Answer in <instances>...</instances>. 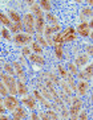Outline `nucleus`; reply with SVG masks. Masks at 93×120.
Instances as JSON below:
<instances>
[{
  "instance_id": "f257e3e1",
  "label": "nucleus",
  "mask_w": 93,
  "mask_h": 120,
  "mask_svg": "<svg viewBox=\"0 0 93 120\" xmlns=\"http://www.w3.org/2000/svg\"><path fill=\"white\" fill-rule=\"evenodd\" d=\"M0 78H1V81H3V85L5 86V88H7V91L9 92L12 96L16 95V94H17L16 79H15L13 77H11V75H8V74H1Z\"/></svg>"
},
{
  "instance_id": "f03ea898",
  "label": "nucleus",
  "mask_w": 93,
  "mask_h": 120,
  "mask_svg": "<svg viewBox=\"0 0 93 120\" xmlns=\"http://www.w3.org/2000/svg\"><path fill=\"white\" fill-rule=\"evenodd\" d=\"M27 30H28V34L31 36L33 32H35V21H33V16L31 13H27L24 16V26Z\"/></svg>"
},
{
  "instance_id": "7ed1b4c3",
  "label": "nucleus",
  "mask_w": 93,
  "mask_h": 120,
  "mask_svg": "<svg viewBox=\"0 0 93 120\" xmlns=\"http://www.w3.org/2000/svg\"><path fill=\"white\" fill-rule=\"evenodd\" d=\"M81 99L79 98H73V100H72V106H71V117H76L77 119V115L80 113V111H81Z\"/></svg>"
},
{
  "instance_id": "20e7f679",
  "label": "nucleus",
  "mask_w": 93,
  "mask_h": 120,
  "mask_svg": "<svg viewBox=\"0 0 93 120\" xmlns=\"http://www.w3.org/2000/svg\"><path fill=\"white\" fill-rule=\"evenodd\" d=\"M4 104H5V108L8 111H15V109L19 107V100L15 96H7V98L4 99Z\"/></svg>"
},
{
  "instance_id": "39448f33",
  "label": "nucleus",
  "mask_w": 93,
  "mask_h": 120,
  "mask_svg": "<svg viewBox=\"0 0 93 120\" xmlns=\"http://www.w3.org/2000/svg\"><path fill=\"white\" fill-rule=\"evenodd\" d=\"M31 40H32V37L29 34H24V33H19V34L15 36V42L19 44V45H25V44H28Z\"/></svg>"
},
{
  "instance_id": "423d86ee",
  "label": "nucleus",
  "mask_w": 93,
  "mask_h": 120,
  "mask_svg": "<svg viewBox=\"0 0 93 120\" xmlns=\"http://www.w3.org/2000/svg\"><path fill=\"white\" fill-rule=\"evenodd\" d=\"M77 32H79V34L82 36V37H89V34H90L89 25L86 24V22H81V24L77 26Z\"/></svg>"
},
{
  "instance_id": "0eeeda50",
  "label": "nucleus",
  "mask_w": 93,
  "mask_h": 120,
  "mask_svg": "<svg viewBox=\"0 0 93 120\" xmlns=\"http://www.w3.org/2000/svg\"><path fill=\"white\" fill-rule=\"evenodd\" d=\"M76 38V34H75V29L73 28H68L63 33V41L64 42H69V41H73Z\"/></svg>"
},
{
  "instance_id": "6e6552de",
  "label": "nucleus",
  "mask_w": 93,
  "mask_h": 120,
  "mask_svg": "<svg viewBox=\"0 0 93 120\" xmlns=\"http://www.w3.org/2000/svg\"><path fill=\"white\" fill-rule=\"evenodd\" d=\"M36 30L39 33H43L44 32V15H41V16H37L36 17Z\"/></svg>"
},
{
  "instance_id": "1a4fd4ad",
  "label": "nucleus",
  "mask_w": 93,
  "mask_h": 120,
  "mask_svg": "<svg viewBox=\"0 0 93 120\" xmlns=\"http://www.w3.org/2000/svg\"><path fill=\"white\" fill-rule=\"evenodd\" d=\"M88 61H89V57H88V54L79 56V57H77V60H76V62H75V66H76V67H81V66H84V65H85Z\"/></svg>"
},
{
  "instance_id": "9d476101",
  "label": "nucleus",
  "mask_w": 93,
  "mask_h": 120,
  "mask_svg": "<svg viewBox=\"0 0 93 120\" xmlns=\"http://www.w3.org/2000/svg\"><path fill=\"white\" fill-rule=\"evenodd\" d=\"M25 117V109L21 107H17V108L13 111V120H21Z\"/></svg>"
},
{
  "instance_id": "9b49d317",
  "label": "nucleus",
  "mask_w": 93,
  "mask_h": 120,
  "mask_svg": "<svg viewBox=\"0 0 93 120\" xmlns=\"http://www.w3.org/2000/svg\"><path fill=\"white\" fill-rule=\"evenodd\" d=\"M88 83H86L85 81H80L79 83H77V91H79V94H81V95H85L86 91H88Z\"/></svg>"
},
{
  "instance_id": "f8f14e48",
  "label": "nucleus",
  "mask_w": 93,
  "mask_h": 120,
  "mask_svg": "<svg viewBox=\"0 0 93 120\" xmlns=\"http://www.w3.org/2000/svg\"><path fill=\"white\" fill-rule=\"evenodd\" d=\"M57 30H60V25H52V26H46L45 29H44V33H45V36L46 37H49L51 34L53 32H57Z\"/></svg>"
},
{
  "instance_id": "ddd939ff",
  "label": "nucleus",
  "mask_w": 93,
  "mask_h": 120,
  "mask_svg": "<svg viewBox=\"0 0 93 120\" xmlns=\"http://www.w3.org/2000/svg\"><path fill=\"white\" fill-rule=\"evenodd\" d=\"M23 103H24L29 109H35V107H36V100L33 98H29V96L25 98V99H23Z\"/></svg>"
},
{
  "instance_id": "4468645a",
  "label": "nucleus",
  "mask_w": 93,
  "mask_h": 120,
  "mask_svg": "<svg viewBox=\"0 0 93 120\" xmlns=\"http://www.w3.org/2000/svg\"><path fill=\"white\" fill-rule=\"evenodd\" d=\"M16 86H17V92L20 94V95H25V94L28 92V88H27V86H25L23 82L19 81L17 83H16Z\"/></svg>"
},
{
  "instance_id": "2eb2a0df",
  "label": "nucleus",
  "mask_w": 93,
  "mask_h": 120,
  "mask_svg": "<svg viewBox=\"0 0 93 120\" xmlns=\"http://www.w3.org/2000/svg\"><path fill=\"white\" fill-rule=\"evenodd\" d=\"M29 60L32 61V62L39 64V65H44V64H45L44 60H43V57H40L39 54H31V56H29Z\"/></svg>"
},
{
  "instance_id": "dca6fc26",
  "label": "nucleus",
  "mask_w": 93,
  "mask_h": 120,
  "mask_svg": "<svg viewBox=\"0 0 93 120\" xmlns=\"http://www.w3.org/2000/svg\"><path fill=\"white\" fill-rule=\"evenodd\" d=\"M52 42H53V45L55 44H56V45L64 44V41H63V33H56V34L52 37Z\"/></svg>"
},
{
  "instance_id": "f3484780",
  "label": "nucleus",
  "mask_w": 93,
  "mask_h": 120,
  "mask_svg": "<svg viewBox=\"0 0 93 120\" xmlns=\"http://www.w3.org/2000/svg\"><path fill=\"white\" fill-rule=\"evenodd\" d=\"M53 48H55V52H56L57 58L59 60H63V58H64V53H63V48H61V45H56V44H55Z\"/></svg>"
},
{
  "instance_id": "a211bd4d",
  "label": "nucleus",
  "mask_w": 93,
  "mask_h": 120,
  "mask_svg": "<svg viewBox=\"0 0 93 120\" xmlns=\"http://www.w3.org/2000/svg\"><path fill=\"white\" fill-rule=\"evenodd\" d=\"M9 17L15 21V24H19V22L21 21V19H20L19 13H17V12H15V11H9Z\"/></svg>"
},
{
  "instance_id": "6ab92c4d",
  "label": "nucleus",
  "mask_w": 93,
  "mask_h": 120,
  "mask_svg": "<svg viewBox=\"0 0 93 120\" xmlns=\"http://www.w3.org/2000/svg\"><path fill=\"white\" fill-rule=\"evenodd\" d=\"M84 74H85V77L88 78V79H92V74H93V66L92 65H88V66L85 67V71H82Z\"/></svg>"
},
{
  "instance_id": "aec40b11",
  "label": "nucleus",
  "mask_w": 93,
  "mask_h": 120,
  "mask_svg": "<svg viewBox=\"0 0 93 120\" xmlns=\"http://www.w3.org/2000/svg\"><path fill=\"white\" fill-rule=\"evenodd\" d=\"M0 22L3 25H11V20H9L4 13H1V12H0Z\"/></svg>"
},
{
  "instance_id": "412c9836",
  "label": "nucleus",
  "mask_w": 93,
  "mask_h": 120,
  "mask_svg": "<svg viewBox=\"0 0 93 120\" xmlns=\"http://www.w3.org/2000/svg\"><path fill=\"white\" fill-rule=\"evenodd\" d=\"M32 50L35 52V54H41V53H43V48H41L37 42H33L32 44Z\"/></svg>"
},
{
  "instance_id": "4be33fe9",
  "label": "nucleus",
  "mask_w": 93,
  "mask_h": 120,
  "mask_svg": "<svg viewBox=\"0 0 93 120\" xmlns=\"http://www.w3.org/2000/svg\"><path fill=\"white\" fill-rule=\"evenodd\" d=\"M39 4H40V7L44 8V9H45V11H48V12H49L51 7H52V5H51V3L48 1V0H41Z\"/></svg>"
},
{
  "instance_id": "5701e85b",
  "label": "nucleus",
  "mask_w": 93,
  "mask_h": 120,
  "mask_svg": "<svg viewBox=\"0 0 93 120\" xmlns=\"http://www.w3.org/2000/svg\"><path fill=\"white\" fill-rule=\"evenodd\" d=\"M32 12L36 15V17L43 15V12H41V9H40V7H39V4H33L32 5Z\"/></svg>"
},
{
  "instance_id": "b1692460",
  "label": "nucleus",
  "mask_w": 93,
  "mask_h": 120,
  "mask_svg": "<svg viewBox=\"0 0 93 120\" xmlns=\"http://www.w3.org/2000/svg\"><path fill=\"white\" fill-rule=\"evenodd\" d=\"M46 116L49 117L51 120H59V115L57 113H55L52 109H48V111H46Z\"/></svg>"
},
{
  "instance_id": "393cba45",
  "label": "nucleus",
  "mask_w": 93,
  "mask_h": 120,
  "mask_svg": "<svg viewBox=\"0 0 93 120\" xmlns=\"http://www.w3.org/2000/svg\"><path fill=\"white\" fill-rule=\"evenodd\" d=\"M23 29V25L19 22V24H11V30L12 32H15V33H17L19 30H21Z\"/></svg>"
},
{
  "instance_id": "a878e982",
  "label": "nucleus",
  "mask_w": 93,
  "mask_h": 120,
  "mask_svg": "<svg viewBox=\"0 0 93 120\" xmlns=\"http://www.w3.org/2000/svg\"><path fill=\"white\" fill-rule=\"evenodd\" d=\"M13 66L16 67L15 70H16V73H17V74H19V77H24V71H23L21 66H20V65H19L17 62H15V64H13Z\"/></svg>"
},
{
  "instance_id": "bb28decb",
  "label": "nucleus",
  "mask_w": 93,
  "mask_h": 120,
  "mask_svg": "<svg viewBox=\"0 0 93 120\" xmlns=\"http://www.w3.org/2000/svg\"><path fill=\"white\" fill-rule=\"evenodd\" d=\"M46 20H48L49 22H53L55 25L57 24V17H55L53 15H52V13H49V12L46 13Z\"/></svg>"
},
{
  "instance_id": "cd10ccee",
  "label": "nucleus",
  "mask_w": 93,
  "mask_h": 120,
  "mask_svg": "<svg viewBox=\"0 0 93 120\" xmlns=\"http://www.w3.org/2000/svg\"><path fill=\"white\" fill-rule=\"evenodd\" d=\"M4 69H5V71L8 73V75H11V77H12V75L15 74V70L12 69V65H9V64H5V65H4Z\"/></svg>"
},
{
  "instance_id": "c85d7f7f",
  "label": "nucleus",
  "mask_w": 93,
  "mask_h": 120,
  "mask_svg": "<svg viewBox=\"0 0 93 120\" xmlns=\"http://www.w3.org/2000/svg\"><path fill=\"white\" fill-rule=\"evenodd\" d=\"M40 88H41V91H43L44 96H45L46 99H52V95H51V94H49V91H48V90H46V88L44 87V86H40Z\"/></svg>"
},
{
  "instance_id": "c756f323",
  "label": "nucleus",
  "mask_w": 93,
  "mask_h": 120,
  "mask_svg": "<svg viewBox=\"0 0 93 120\" xmlns=\"http://www.w3.org/2000/svg\"><path fill=\"white\" fill-rule=\"evenodd\" d=\"M77 119L79 120H88V115H86L85 111H80V113L77 115Z\"/></svg>"
},
{
  "instance_id": "7c9ffc66",
  "label": "nucleus",
  "mask_w": 93,
  "mask_h": 120,
  "mask_svg": "<svg viewBox=\"0 0 93 120\" xmlns=\"http://www.w3.org/2000/svg\"><path fill=\"white\" fill-rule=\"evenodd\" d=\"M7 88H5V86L0 82V95H3V96H7Z\"/></svg>"
},
{
  "instance_id": "2f4dec72",
  "label": "nucleus",
  "mask_w": 93,
  "mask_h": 120,
  "mask_svg": "<svg viewBox=\"0 0 93 120\" xmlns=\"http://www.w3.org/2000/svg\"><path fill=\"white\" fill-rule=\"evenodd\" d=\"M37 44H39L40 46H46V44H48V42H46L41 36H37Z\"/></svg>"
},
{
  "instance_id": "473e14b6",
  "label": "nucleus",
  "mask_w": 93,
  "mask_h": 120,
  "mask_svg": "<svg viewBox=\"0 0 93 120\" xmlns=\"http://www.w3.org/2000/svg\"><path fill=\"white\" fill-rule=\"evenodd\" d=\"M1 34H3V37H4V38H7V40H9V38H11V36H9V32H8V30H7L5 28H4L3 30H1Z\"/></svg>"
},
{
  "instance_id": "72a5a7b5",
  "label": "nucleus",
  "mask_w": 93,
  "mask_h": 120,
  "mask_svg": "<svg viewBox=\"0 0 93 120\" xmlns=\"http://www.w3.org/2000/svg\"><path fill=\"white\" fill-rule=\"evenodd\" d=\"M90 15H92V9H90V8L82 9V16H90Z\"/></svg>"
},
{
  "instance_id": "f704fd0d",
  "label": "nucleus",
  "mask_w": 93,
  "mask_h": 120,
  "mask_svg": "<svg viewBox=\"0 0 93 120\" xmlns=\"http://www.w3.org/2000/svg\"><path fill=\"white\" fill-rule=\"evenodd\" d=\"M29 54H31V49H29V48H27V46H25V48H23V56L27 57V56H29Z\"/></svg>"
},
{
  "instance_id": "c9c22d12",
  "label": "nucleus",
  "mask_w": 93,
  "mask_h": 120,
  "mask_svg": "<svg viewBox=\"0 0 93 120\" xmlns=\"http://www.w3.org/2000/svg\"><path fill=\"white\" fill-rule=\"evenodd\" d=\"M59 71H60V74H61V77H63V78L68 77V75H67V73H65V70L63 69V66H59Z\"/></svg>"
},
{
  "instance_id": "e433bc0d",
  "label": "nucleus",
  "mask_w": 93,
  "mask_h": 120,
  "mask_svg": "<svg viewBox=\"0 0 93 120\" xmlns=\"http://www.w3.org/2000/svg\"><path fill=\"white\" fill-rule=\"evenodd\" d=\"M40 119H41V120H51L49 119V117H48V116H46V113L45 112H40Z\"/></svg>"
},
{
  "instance_id": "4c0bfd02",
  "label": "nucleus",
  "mask_w": 93,
  "mask_h": 120,
  "mask_svg": "<svg viewBox=\"0 0 93 120\" xmlns=\"http://www.w3.org/2000/svg\"><path fill=\"white\" fill-rule=\"evenodd\" d=\"M69 70H71L73 74H76V73H77V70H76V66H75V65H69Z\"/></svg>"
},
{
  "instance_id": "58836bf2",
  "label": "nucleus",
  "mask_w": 93,
  "mask_h": 120,
  "mask_svg": "<svg viewBox=\"0 0 93 120\" xmlns=\"http://www.w3.org/2000/svg\"><path fill=\"white\" fill-rule=\"evenodd\" d=\"M32 120H41V119L39 117V115L36 112H32Z\"/></svg>"
},
{
  "instance_id": "ea45409f",
  "label": "nucleus",
  "mask_w": 93,
  "mask_h": 120,
  "mask_svg": "<svg viewBox=\"0 0 93 120\" xmlns=\"http://www.w3.org/2000/svg\"><path fill=\"white\" fill-rule=\"evenodd\" d=\"M86 52H88V54H92V53H93V49L90 48V45L86 46Z\"/></svg>"
},
{
  "instance_id": "a19ab883",
  "label": "nucleus",
  "mask_w": 93,
  "mask_h": 120,
  "mask_svg": "<svg viewBox=\"0 0 93 120\" xmlns=\"http://www.w3.org/2000/svg\"><path fill=\"white\" fill-rule=\"evenodd\" d=\"M63 87H64V90H65L67 92H68V94H71V90H69V87H68L67 85H65V83H63Z\"/></svg>"
},
{
  "instance_id": "79ce46f5",
  "label": "nucleus",
  "mask_w": 93,
  "mask_h": 120,
  "mask_svg": "<svg viewBox=\"0 0 93 120\" xmlns=\"http://www.w3.org/2000/svg\"><path fill=\"white\" fill-rule=\"evenodd\" d=\"M5 111H7V109H5V108H4L3 106H1V104H0V113H4V112H5Z\"/></svg>"
},
{
  "instance_id": "37998d69",
  "label": "nucleus",
  "mask_w": 93,
  "mask_h": 120,
  "mask_svg": "<svg viewBox=\"0 0 93 120\" xmlns=\"http://www.w3.org/2000/svg\"><path fill=\"white\" fill-rule=\"evenodd\" d=\"M0 120H9L7 116H3V115H0Z\"/></svg>"
},
{
  "instance_id": "c03bdc74",
  "label": "nucleus",
  "mask_w": 93,
  "mask_h": 120,
  "mask_svg": "<svg viewBox=\"0 0 93 120\" xmlns=\"http://www.w3.org/2000/svg\"><path fill=\"white\" fill-rule=\"evenodd\" d=\"M69 120H77L76 117H69Z\"/></svg>"
},
{
  "instance_id": "a18cd8bd",
  "label": "nucleus",
  "mask_w": 93,
  "mask_h": 120,
  "mask_svg": "<svg viewBox=\"0 0 93 120\" xmlns=\"http://www.w3.org/2000/svg\"><path fill=\"white\" fill-rule=\"evenodd\" d=\"M0 100H1V98H0Z\"/></svg>"
},
{
  "instance_id": "49530a36",
  "label": "nucleus",
  "mask_w": 93,
  "mask_h": 120,
  "mask_svg": "<svg viewBox=\"0 0 93 120\" xmlns=\"http://www.w3.org/2000/svg\"><path fill=\"white\" fill-rule=\"evenodd\" d=\"M0 69H1V67H0Z\"/></svg>"
}]
</instances>
